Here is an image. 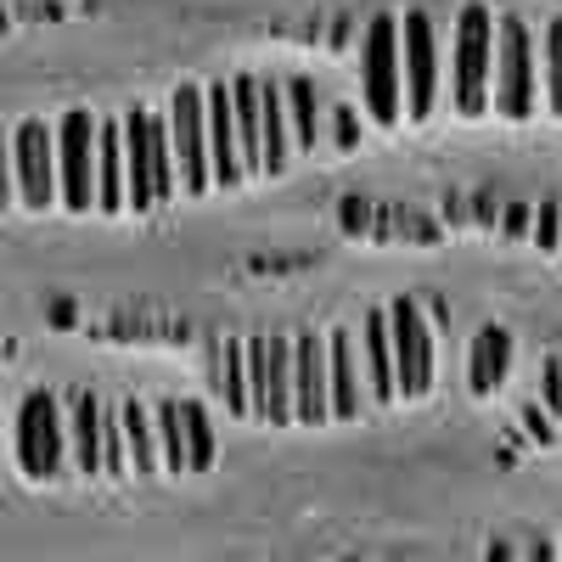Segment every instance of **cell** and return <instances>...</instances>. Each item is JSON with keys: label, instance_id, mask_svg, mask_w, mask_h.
Returning <instances> with one entry per match:
<instances>
[{"label": "cell", "instance_id": "6da1fadb", "mask_svg": "<svg viewBox=\"0 0 562 562\" xmlns=\"http://www.w3.org/2000/svg\"><path fill=\"white\" fill-rule=\"evenodd\" d=\"M495 12L490 7H461L456 18V45H450V102L461 119H484L495 97Z\"/></svg>", "mask_w": 562, "mask_h": 562}, {"label": "cell", "instance_id": "7a4b0ae2", "mask_svg": "<svg viewBox=\"0 0 562 562\" xmlns=\"http://www.w3.org/2000/svg\"><path fill=\"white\" fill-rule=\"evenodd\" d=\"M360 102L383 130L405 119V63H400V18L378 12L360 34Z\"/></svg>", "mask_w": 562, "mask_h": 562}, {"label": "cell", "instance_id": "3957f363", "mask_svg": "<svg viewBox=\"0 0 562 562\" xmlns=\"http://www.w3.org/2000/svg\"><path fill=\"white\" fill-rule=\"evenodd\" d=\"M18 467L23 479L34 484H52L74 467V439H68V416H63V400L52 389H34L23 405H18Z\"/></svg>", "mask_w": 562, "mask_h": 562}, {"label": "cell", "instance_id": "277c9868", "mask_svg": "<svg viewBox=\"0 0 562 562\" xmlns=\"http://www.w3.org/2000/svg\"><path fill=\"white\" fill-rule=\"evenodd\" d=\"M540 108V74H535V34L524 18L495 23V113L524 124Z\"/></svg>", "mask_w": 562, "mask_h": 562}, {"label": "cell", "instance_id": "5b68a950", "mask_svg": "<svg viewBox=\"0 0 562 562\" xmlns=\"http://www.w3.org/2000/svg\"><path fill=\"white\" fill-rule=\"evenodd\" d=\"M12 180H18V203L29 214H45L63 203V158H57V124L23 119L12 135Z\"/></svg>", "mask_w": 562, "mask_h": 562}, {"label": "cell", "instance_id": "8992f818", "mask_svg": "<svg viewBox=\"0 0 562 562\" xmlns=\"http://www.w3.org/2000/svg\"><path fill=\"white\" fill-rule=\"evenodd\" d=\"M169 140H175V164H180V192L203 198L214 186V158H209V90L180 85L169 97Z\"/></svg>", "mask_w": 562, "mask_h": 562}, {"label": "cell", "instance_id": "52a82bcc", "mask_svg": "<svg viewBox=\"0 0 562 562\" xmlns=\"http://www.w3.org/2000/svg\"><path fill=\"white\" fill-rule=\"evenodd\" d=\"M57 158H63V209L90 214L97 209V164H102V119L85 108L57 119Z\"/></svg>", "mask_w": 562, "mask_h": 562}, {"label": "cell", "instance_id": "ba28073f", "mask_svg": "<svg viewBox=\"0 0 562 562\" xmlns=\"http://www.w3.org/2000/svg\"><path fill=\"white\" fill-rule=\"evenodd\" d=\"M248 383H254V422L288 428L299 422V394H293V338H248Z\"/></svg>", "mask_w": 562, "mask_h": 562}, {"label": "cell", "instance_id": "9c48e42d", "mask_svg": "<svg viewBox=\"0 0 562 562\" xmlns=\"http://www.w3.org/2000/svg\"><path fill=\"white\" fill-rule=\"evenodd\" d=\"M400 63H405V119L422 124L439 102V34L428 12L400 18Z\"/></svg>", "mask_w": 562, "mask_h": 562}, {"label": "cell", "instance_id": "30bf717a", "mask_svg": "<svg viewBox=\"0 0 562 562\" xmlns=\"http://www.w3.org/2000/svg\"><path fill=\"white\" fill-rule=\"evenodd\" d=\"M389 333H394V366H400V400H428L434 389V326L416 299L389 304Z\"/></svg>", "mask_w": 562, "mask_h": 562}, {"label": "cell", "instance_id": "8fae6325", "mask_svg": "<svg viewBox=\"0 0 562 562\" xmlns=\"http://www.w3.org/2000/svg\"><path fill=\"white\" fill-rule=\"evenodd\" d=\"M293 394H299L304 428H326L333 422V344L315 333L293 338Z\"/></svg>", "mask_w": 562, "mask_h": 562}, {"label": "cell", "instance_id": "7c38bea8", "mask_svg": "<svg viewBox=\"0 0 562 562\" xmlns=\"http://www.w3.org/2000/svg\"><path fill=\"white\" fill-rule=\"evenodd\" d=\"M209 158H214V186H220V192H231V186L248 180L243 124H237V90H231V85H209Z\"/></svg>", "mask_w": 562, "mask_h": 562}, {"label": "cell", "instance_id": "4fadbf2b", "mask_svg": "<svg viewBox=\"0 0 562 562\" xmlns=\"http://www.w3.org/2000/svg\"><path fill=\"white\" fill-rule=\"evenodd\" d=\"M333 422H360L371 411V383L360 366V333L349 326H333Z\"/></svg>", "mask_w": 562, "mask_h": 562}, {"label": "cell", "instance_id": "5bb4252c", "mask_svg": "<svg viewBox=\"0 0 562 562\" xmlns=\"http://www.w3.org/2000/svg\"><path fill=\"white\" fill-rule=\"evenodd\" d=\"M360 366H366V383H371V405H394L400 400V366H394L389 310H371L360 321Z\"/></svg>", "mask_w": 562, "mask_h": 562}, {"label": "cell", "instance_id": "9a60e30c", "mask_svg": "<svg viewBox=\"0 0 562 562\" xmlns=\"http://www.w3.org/2000/svg\"><path fill=\"white\" fill-rule=\"evenodd\" d=\"M130 209V140L124 119H102V164H97V214Z\"/></svg>", "mask_w": 562, "mask_h": 562}, {"label": "cell", "instance_id": "2e32d148", "mask_svg": "<svg viewBox=\"0 0 562 562\" xmlns=\"http://www.w3.org/2000/svg\"><path fill=\"white\" fill-rule=\"evenodd\" d=\"M102 416H108V405L90 389L68 394V439H74V473L79 479H102Z\"/></svg>", "mask_w": 562, "mask_h": 562}, {"label": "cell", "instance_id": "e0dca14e", "mask_svg": "<svg viewBox=\"0 0 562 562\" xmlns=\"http://www.w3.org/2000/svg\"><path fill=\"white\" fill-rule=\"evenodd\" d=\"M209 366H214V394L225 400L231 416H254V383H248V338H225L209 349Z\"/></svg>", "mask_w": 562, "mask_h": 562}, {"label": "cell", "instance_id": "ac0fdd59", "mask_svg": "<svg viewBox=\"0 0 562 562\" xmlns=\"http://www.w3.org/2000/svg\"><path fill=\"white\" fill-rule=\"evenodd\" d=\"M512 371V333L506 326H484V333L473 338V349H467V389H473L479 400H490Z\"/></svg>", "mask_w": 562, "mask_h": 562}, {"label": "cell", "instance_id": "d6986e66", "mask_svg": "<svg viewBox=\"0 0 562 562\" xmlns=\"http://www.w3.org/2000/svg\"><path fill=\"white\" fill-rule=\"evenodd\" d=\"M119 422H124L135 473H140V479H147V473H164V445H158V416H153V405L124 400V405H119Z\"/></svg>", "mask_w": 562, "mask_h": 562}, {"label": "cell", "instance_id": "ffe728a7", "mask_svg": "<svg viewBox=\"0 0 562 562\" xmlns=\"http://www.w3.org/2000/svg\"><path fill=\"white\" fill-rule=\"evenodd\" d=\"M293 119H288V85L265 79V175H281L293 158Z\"/></svg>", "mask_w": 562, "mask_h": 562}, {"label": "cell", "instance_id": "44dd1931", "mask_svg": "<svg viewBox=\"0 0 562 562\" xmlns=\"http://www.w3.org/2000/svg\"><path fill=\"white\" fill-rule=\"evenodd\" d=\"M288 85V119H293V140L304 153L321 147V97H315V85L310 79H281Z\"/></svg>", "mask_w": 562, "mask_h": 562}, {"label": "cell", "instance_id": "7402d4cb", "mask_svg": "<svg viewBox=\"0 0 562 562\" xmlns=\"http://www.w3.org/2000/svg\"><path fill=\"white\" fill-rule=\"evenodd\" d=\"M158 416V445H164V473H192V450H186V416H180V400H158L153 405Z\"/></svg>", "mask_w": 562, "mask_h": 562}, {"label": "cell", "instance_id": "603a6c76", "mask_svg": "<svg viewBox=\"0 0 562 562\" xmlns=\"http://www.w3.org/2000/svg\"><path fill=\"white\" fill-rule=\"evenodd\" d=\"M180 416H186V450H192V473H209V467H214V428H209V411L186 400Z\"/></svg>", "mask_w": 562, "mask_h": 562}, {"label": "cell", "instance_id": "cb8c5ba5", "mask_svg": "<svg viewBox=\"0 0 562 562\" xmlns=\"http://www.w3.org/2000/svg\"><path fill=\"white\" fill-rule=\"evenodd\" d=\"M546 102L562 119V18L546 29Z\"/></svg>", "mask_w": 562, "mask_h": 562}, {"label": "cell", "instance_id": "d4e9b609", "mask_svg": "<svg viewBox=\"0 0 562 562\" xmlns=\"http://www.w3.org/2000/svg\"><path fill=\"white\" fill-rule=\"evenodd\" d=\"M535 248H540V254H557V248H562V203H557V198H546V203L535 209Z\"/></svg>", "mask_w": 562, "mask_h": 562}, {"label": "cell", "instance_id": "484cf974", "mask_svg": "<svg viewBox=\"0 0 562 562\" xmlns=\"http://www.w3.org/2000/svg\"><path fill=\"white\" fill-rule=\"evenodd\" d=\"M501 237H506V243H535V203H506Z\"/></svg>", "mask_w": 562, "mask_h": 562}, {"label": "cell", "instance_id": "4316f807", "mask_svg": "<svg viewBox=\"0 0 562 562\" xmlns=\"http://www.w3.org/2000/svg\"><path fill=\"white\" fill-rule=\"evenodd\" d=\"M540 405H546L551 416H562V360H557V355H551L546 371H540Z\"/></svg>", "mask_w": 562, "mask_h": 562}, {"label": "cell", "instance_id": "83f0119b", "mask_svg": "<svg viewBox=\"0 0 562 562\" xmlns=\"http://www.w3.org/2000/svg\"><path fill=\"white\" fill-rule=\"evenodd\" d=\"M501 214H506V203L495 192H473V225L479 231H501Z\"/></svg>", "mask_w": 562, "mask_h": 562}, {"label": "cell", "instance_id": "f1b7e54d", "mask_svg": "<svg viewBox=\"0 0 562 562\" xmlns=\"http://www.w3.org/2000/svg\"><path fill=\"white\" fill-rule=\"evenodd\" d=\"M338 220H344V231H349V237H360V231H371V203L349 198V203L338 209Z\"/></svg>", "mask_w": 562, "mask_h": 562}, {"label": "cell", "instance_id": "f546056e", "mask_svg": "<svg viewBox=\"0 0 562 562\" xmlns=\"http://www.w3.org/2000/svg\"><path fill=\"white\" fill-rule=\"evenodd\" d=\"M445 220H450V225H473V198L450 192V198H445Z\"/></svg>", "mask_w": 562, "mask_h": 562}, {"label": "cell", "instance_id": "4dcf8cb0", "mask_svg": "<svg viewBox=\"0 0 562 562\" xmlns=\"http://www.w3.org/2000/svg\"><path fill=\"white\" fill-rule=\"evenodd\" d=\"M524 416H529V434H535V439H540V445H551V439H557V434H551V422H546V416H551V411H546V405H529V411H524Z\"/></svg>", "mask_w": 562, "mask_h": 562}, {"label": "cell", "instance_id": "1f68e13d", "mask_svg": "<svg viewBox=\"0 0 562 562\" xmlns=\"http://www.w3.org/2000/svg\"><path fill=\"white\" fill-rule=\"evenodd\" d=\"M333 135H338V147H344V153H349V147H355V119H349V113H344V108H338V113H333Z\"/></svg>", "mask_w": 562, "mask_h": 562}, {"label": "cell", "instance_id": "d6a6232c", "mask_svg": "<svg viewBox=\"0 0 562 562\" xmlns=\"http://www.w3.org/2000/svg\"><path fill=\"white\" fill-rule=\"evenodd\" d=\"M484 562H524V551L512 546V540H490V551H484Z\"/></svg>", "mask_w": 562, "mask_h": 562}, {"label": "cell", "instance_id": "836d02e7", "mask_svg": "<svg viewBox=\"0 0 562 562\" xmlns=\"http://www.w3.org/2000/svg\"><path fill=\"white\" fill-rule=\"evenodd\" d=\"M524 562H562V551L546 546V540H535V546H524Z\"/></svg>", "mask_w": 562, "mask_h": 562}, {"label": "cell", "instance_id": "e575fe53", "mask_svg": "<svg viewBox=\"0 0 562 562\" xmlns=\"http://www.w3.org/2000/svg\"><path fill=\"white\" fill-rule=\"evenodd\" d=\"M344 562H360V557H344Z\"/></svg>", "mask_w": 562, "mask_h": 562}, {"label": "cell", "instance_id": "d590c367", "mask_svg": "<svg viewBox=\"0 0 562 562\" xmlns=\"http://www.w3.org/2000/svg\"><path fill=\"white\" fill-rule=\"evenodd\" d=\"M479 562H484V557H479Z\"/></svg>", "mask_w": 562, "mask_h": 562}]
</instances>
